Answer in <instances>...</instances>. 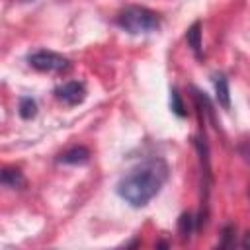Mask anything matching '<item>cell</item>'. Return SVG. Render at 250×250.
Returning a JSON list of instances; mask_svg holds the SVG:
<instances>
[{
  "instance_id": "6da1fadb",
  "label": "cell",
  "mask_w": 250,
  "mask_h": 250,
  "mask_svg": "<svg viewBox=\"0 0 250 250\" xmlns=\"http://www.w3.org/2000/svg\"><path fill=\"white\" fill-rule=\"evenodd\" d=\"M168 180V164L162 158H148L131 168L117 182V195L133 207H145L162 189Z\"/></svg>"
},
{
  "instance_id": "7a4b0ae2",
  "label": "cell",
  "mask_w": 250,
  "mask_h": 250,
  "mask_svg": "<svg viewBox=\"0 0 250 250\" xmlns=\"http://www.w3.org/2000/svg\"><path fill=\"white\" fill-rule=\"evenodd\" d=\"M117 25L133 35L150 33L160 27V16L145 6H127L117 16Z\"/></svg>"
},
{
  "instance_id": "3957f363",
  "label": "cell",
  "mask_w": 250,
  "mask_h": 250,
  "mask_svg": "<svg viewBox=\"0 0 250 250\" xmlns=\"http://www.w3.org/2000/svg\"><path fill=\"white\" fill-rule=\"evenodd\" d=\"M27 62H29V66H33L35 70H41V72H62L70 66L66 57L53 53V51H35L27 57Z\"/></svg>"
},
{
  "instance_id": "277c9868",
  "label": "cell",
  "mask_w": 250,
  "mask_h": 250,
  "mask_svg": "<svg viewBox=\"0 0 250 250\" xmlns=\"http://www.w3.org/2000/svg\"><path fill=\"white\" fill-rule=\"evenodd\" d=\"M55 96H57V100H61L66 105H78L86 98V88L82 82L70 80V82H64L62 86H59L55 90Z\"/></svg>"
},
{
  "instance_id": "5b68a950",
  "label": "cell",
  "mask_w": 250,
  "mask_h": 250,
  "mask_svg": "<svg viewBox=\"0 0 250 250\" xmlns=\"http://www.w3.org/2000/svg\"><path fill=\"white\" fill-rule=\"evenodd\" d=\"M215 98H217V104L223 107V109H229L230 107V90H229V80L225 74H215Z\"/></svg>"
},
{
  "instance_id": "8992f818",
  "label": "cell",
  "mask_w": 250,
  "mask_h": 250,
  "mask_svg": "<svg viewBox=\"0 0 250 250\" xmlns=\"http://www.w3.org/2000/svg\"><path fill=\"white\" fill-rule=\"evenodd\" d=\"M88 158H90V150L86 146H72V148L64 150L57 160L61 164H84V162H88Z\"/></svg>"
},
{
  "instance_id": "52a82bcc",
  "label": "cell",
  "mask_w": 250,
  "mask_h": 250,
  "mask_svg": "<svg viewBox=\"0 0 250 250\" xmlns=\"http://www.w3.org/2000/svg\"><path fill=\"white\" fill-rule=\"evenodd\" d=\"M186 41H188V47L193 51L195 57L201 55V23L199 21H193L188 31H186Z\"/></svg>"
},
{
  "instance_id": "ba28073f",
  "label": "cell",
  "mask_w": 250,
  "mask_h": 250,
  "mask_svg": "<svg viewBox=\"0 0 250 250\" xmlns=\"http://www.w3.org/2000/svg\"><path fill=\"white\" fill-rule=\"evenodd\" d=\"M18 113L21 119H33L37 115V104L33 98L29 96H23L20 98V104H18Z\"/></svg>"
},
{
  "instance_id": "9c48e42d",
  "label": "cell",
  "mask_w": 250,
  "mask_h": 250,
  "mask_svg": "<svg viewBox=\"0 0 250 250\" xmlns=\"http://www.w3.org/2000/svg\"><path fill=\"white\" fill-rule=\"evenodd\" d=\"M0 180H2V184L6 188H21L25 184V180H23V176H21V172L18 168H6L2 172V178Z\"/></svg>"
},
{
  "instance_id": "30bf717a",
  "label": "cell",
  "mask_w": 250,
  "mask_h": 250,
  "mask_svg": "<svg viewBox=\"0 0 250 250\" xmlns=\"http://www.w3.org/2000/svg\"><path fill=\"white\" fill-rule=\"evenodd\" d=\"M170 107H172V111H174L178 117H184V115H186L184 102H182V98H180V94H178V90H176V88H172V90H170Z\"/></svg>"
},
{
  "instance_id": "8fae6325",
  "label": "cell",
  "mask_w": 250,
  "mask_h": 250,
  "mask_svg": "<svg viewBox=\"0 0 250 250\" xmlns=\"http://www.w3.org/2000/svg\"><path fill=\"white\" fill-rule=\"evenodd\" d=\"M178 230H180V234H182L184 238L191 234V230H193V219H191L189 213H184V215L180 217V221H178Z\"/></svg>"
},
{
  "instance_id": "7c38bea8",
  "label": "cell",
  "mask_w": 250,
  "mask_h": 250,
  "mask_svg": "<svg viewBox=\"0 0 250 250\" xmlns=\"http://www.w3.org/2000/svg\"><path fill=\"white\" fill-rule=\"evenodd\" d=\"M242 246H244V248H250V230L246 232V236H244V240H242Z\"/></svg>"
}]
</instances>
